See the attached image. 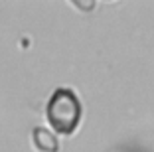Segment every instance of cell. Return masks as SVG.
Segmentation results:
<instances>
[{
	"mask_svg": "<svg viewBox=\"0 0 154 152\" xmlns=\"http://www.w3.org/2000/svg\"><path fill=\"white\" fill-rule=\"evenodd\" d=\"M45 116L50 126L59 134H71L81 119V103L71 89H55L51 95Z\"/></svg>",
	"mask_w": 154,
	"mask_h": 152,
	"instance_id": "cell-1",
	"label": "cell"
},
{
	"mask_svg": "<svg viewBox=\"0 0 154 152\" xmlns=\"http://www.w3.org/2000/svg\"><path fill=\"white\" fill-rule=\"evenodd\" d=\"M32 142L40 152H57L59 142L55 138V134L51 130L44 129V126H36L32 130Z\"/></svg>",
	"mask_w": 154,
	"mask_h": 152,
	"instance_id": "cell-2",
	"label": "cell"
},
{
	"mask_svg": "<svg viewBox=\"0 0 154 152\" xmlns=\"http://www.w3.org/2000/svg\"><path fill=\"white\" fill-rule=\"evenodd\" d=\"M75 6H79V8H83V10H91L95 4H93V2H89V4H81V2H75Z\"/></svg>",
	"mask_w": 154,
	"mask_h": 152,
	"instance_id": "cell-3",
	"label": "cell"
}]
</instances>
